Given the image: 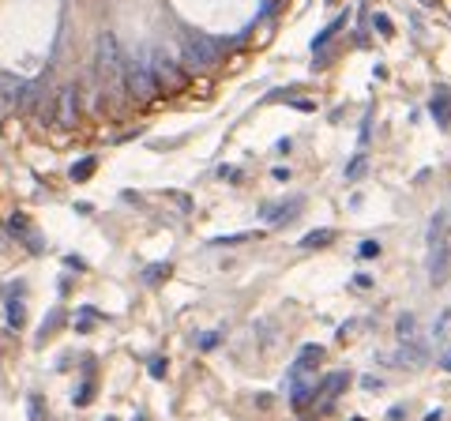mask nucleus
Returning <instances> with one entry per match:
<instances>
[{"mask_svg": "<svg viewBox=\"0 0 451 421\" xmlns=\"http://www.w3.org/2000/svg\"><path fill=\"white\" fill-rule=\"evenodd\" d=\"M440 365L447 368V373H451V353H444V358H440Z\"/></svg>", "mask_w": 451, "mask_h": 421, "instance_id": "b1692460", "label": "nucleus"}, {"mask_svg": "<svg viewBox=\"0 0 451 421\" xmlns=\"http://www.w3.org/2000/svg\"><path fill=\"white\" fill-rule=\"evenodd\" d=\"M447 271H451V233H447V218L436 215L429 222V279L440 286L447 282Z\"/></svg>", "mask_w": 451, "mask_h": 421, "instance_id": "f257e3e1", "label": "nucleus"}, {"mask_svg": "<svg viewBox=\"0 0 451 421\" xmlns=\"http://www.w3.org/2000/svg\"><path fill=\"white\" fill-rule=\"evenodd\" d=\"M429 113L440 128H451V90L447 87H436V95L429 102Z\"/></svg>", "mask_w": 451, "mask_h": 421, "instance_id": "423d86ee", "label": "nucleus"}, {"mask_svg": "<svg viewBox=\"0 0 451 421\" xmlns=\"http://www.w3.org/2000/svg\"><path fill=\"white\" fill-rule=\"evenodd\" d=\"M98 316H102V312H98V309H90V305H87V309H79V316H75V331H90Z\"/></svg>", "mask_w": 451, "mask_h": 421, "instance_id": "f8f14e48", "label": "nucleus"}, {"mask_svg": "<svg viewBox=\"0 0 451 421\" xmlns=\"http://www.w3.org/2000/svg\"><path fill=\"white\" fill-rule=\"evenodd\" d=\"M290 147H294V139H278V143H275L278 154H290Z\"/></svg>", "mask_w": 451, "mask_h": 421, "instance_id": "4be33fe9", "label": "nucleus"}, {"mask_svg": "<svg viewBox=\"0 0 451 421\" xmlns=\"http://www.w3.org/2000/svg\"><path fill=\"white\" fill-rule=\"evenodd\" d=\"M350 421H365V417H350Z\"/></svg>", "mask_w": 451, "mask_h": 421, "instance_id": "393cba45", "label": "nucleus"}, {"mask_svg": "<svg viewBox=\"0 0 451 421\" xmlns=\"http://www.w3.org/2000/svg\"><path fill=\"white\" fill-rule=\"evenodd\" d=\"M79 83H64L60 87V98H57V124L60 128H75L79 121Z\"/></svg>", "mask_w": 451, "mask_h": 421, "instance_id": "20e7f679", "label": "nucleus"}, {"mask_svg": "<svg viewBox=\"0 0 451 421\" xmlns=\"http://www.w3.org/2000/svg\"><path fill=\"white\" fill-rule=\"evenodd\" d=\"M373 23H376V26H380V34H391V23H388V19H383V16H376V19H373Z\"/></svg>", "mask_w": 451, "mask_h": 421, "instance_id": "5701e85b", "label": "nucleus"}, {"mask_svg": "<svg viewBox=\"0 0 451 421\" xmlns=\"http://www.w3.org/2000/svg\"><path fill=\"white\" fill-rule=\"evenodd\" d=\"M95 169H98V158L87 154V158H79V162L68 169V177H72V181H90V174H95Z\"/></svg>", "mask_w": 451, "mask_h": 421, "instance_id": "6e6552de", "label": "nucleus"}, {"mask_svg": "<svg viewBox=\"0 0 451 421\" xmlns=\"http://www.w3.org/2000/svg\"><path fill=\"white\" fill-rule=\"evenodd\" d=\"M64 267L68 271H87V260L83 256H64Z\"/></svg>", "mask_w": 451, "mask_h": 421, "instance_id": "a211bd4d", "label": "nucleus"}, {"mask_svg": "<svg viewBox=\"0 0 451 421\" xmlns=\"http://www.w3.org/2000/svg\"><path fill=\"white\" fill-rule=\"evenodd\" d=\"M139 421H147V417H139Z\"/></svg>", "mask_w": 451, "mask_h": 421, "instance_id": "a878e982", "label": "nucleus"}, {"mask_svg": "<svg viewBox=\"0 0 451 421\" xmlns=\"http://www.w3.org/2000/svg\"><path fill=\"white\" fill-rule=\"evenodd\" d=\"M26 324V309H23V301H8V327H19Z\"/></svg>", "mask_w": 451, "mask_h": 421, "instance_id": "9b49d317", "label": "nucleus"}, {"mask_svg": "<svg viewBox=\"0 0 451 421\" xmlns=\"http://www.w3.org/2000/svg\"><path fill=\"white\" fill-rule=\"evenodd\" d=\"M124 95L136 102V105H147V102L158 98V83H154V75H151L147 57L124 60Z\"/></svg>", "mask_w": 451, "mask_h": 421, "instance_id": "7ed1b4c3", "label": "nucleus"}, {"mask_svg": "<svg viewBox=\"0 0 451 421\" xmlns=\"http://www.w3.org/2000/svg\"><path fill=\"white\" fill-rule=\"evenodd\" d=\"M335 241V230H316V233H309L301 241V248H324V245H331Z\"/></svg>", "mask_w": 451, "mask_h": 421, "instance_id": "9d476101", "label": "nucleus"}, {"mask_svg": "<svg viewBox=\"0 0 451 421\" xmlns=\"http://www.w3.org/2000/svg\"><path fill=\"white\" fill-rule=\"evenodd\" d=\"M158 279H169V263H154V267L143 271V282L147 286H158Z\"/></svg>", "mask_w": 451, "mask_h": 421, "instance_id": "ddd939ff", "label": "nucleus"}, {"mask_svg": "<svg viewBox=\"0 0 451 421\" xmlns=\"http://www.w3.org/2000/svg\"><path fill=\"white\" fill-rule=\"evenodd\" d=\"M90 399H95V373H87V376H83V384H79V391L72 395V403H75V406H90Z\"/></svg>", "mask_w": 451, "mask_h": 421, "instance_id": "1a4fd4ad", "label": "nucleus"}, {"mask_svg": "<svg viewBox=\"0 0 451 421\" xmlns=\"http://www.w3.org/2000/svg\"><path fill=\"white\" fill-rule=\"evenodd\" d=\"M252 233H233V237H215L211 245H241V241H248Z\"/></svg>", "mask_w": 451, "mask_h": 421, "instance_id": "f3484780", "label": "nucleus"}, {"mask_svg": "<svg viewBox=\"0 0 451 421\" xmlns=\"http://www.w3.org/2000/svg\"><path fill=\"white\" fill-rule=\"evenodd\" d=\"M357 256H361V260H373V256H380V241H361V248H357Z\"/></svg>", "mask_w": 451, "mask_h": 421, "instance_id": "dca6fc26", "label": "nucleus"}, {"mask_svg": "<svg viewBox=\"0 0 451 421\" xmlns=\"http://www.w3.org/2000/svg\"><path fill=\"white\" fill-rule=\"evenodd\" d=\"M399 335H403V339H410V335H414V316H410V312H406L403 320H399Z\"/></svg>", "mask_w": 451, "mask_h": 421, "instance_id": "6ab92c4d", "label": "nucleus"}, {"mask_svg": "<svg viewBox=\"0 0 451 421\" xmlns=\"http://www.w3.org/2000/svg\"><path fill=\"white\" fill-rule=\"evenodd\" d=\"M147 64H151V75H154V83H158V95H174V90H184L192 83V75H189V68L177 60V57H169L166 49H154L151 57H147Z\"/></svg>", "mask_w": 451, "mask_h": 421, "instance_id": "f03ea898", "label": "nucleus"}, {"mask_svg": "<svg viewBox=\"0 0 451 421\" xmlns=\"http://www.w3.org/2000/svg\"><path fill=\"white\" fill-rule=\"evenodd\" d=\"M346 384H350V376H346V373H331V376L324 380V384H316L312 403H320L324 410H327V406L335 403V395H339V391H346Z\"/></svg>", "mask_w": 451, "mask_h": 421, "instance_id": "39448f33", "label": "nucleus"}, {"mask_svg": "<svg viewBox=\"0 0 451 421\" xmlns=\"http://www.w3.org/2000/svg\"><path fill=\"white\" fill-rule=\"evenodd\" d=\"M151 376H166V361H162V358L151 361Z\"/></svg>", "mask_w": 451, "mask_h": 421, "instance_id": "412c9836", "label": "nucleus"}, {"mask_svg": "<svg viewBox=\"0 0 451 421\" xmlns=\"http://www.w3.org/2000/svg\"><path fill=\"white\" fill-rule=\"evenodd\" d=\"M60 320H64V312L57 309V312H53V316H49V320L42 324V331H38V342H46V339H49L53 331H57V327H60Z\"/></svg>", "mask_w": 451, "mask_h": 421, "instance_id": "4468645a", "label": "nucleus"}, {"mask_svg": "<svg viewBox=\"0 0 451 421\" xmlns=\"http://www.w3.org/2000/svg\"><path fill=\"white\" fill-rule=\"evenodd\" d=\"M218 346V335H200V350H215Z\"/></svg>", "mask_w": 451, "mask_h": 421, "instance_id": "aec40b11", "label": "nucleus"}, {"mask_svg": "<svg viewBox=\"0 0 451 421\" xmlns=\"http://www.w3.org/2000/svg\"><path fill=\"white\" fill-rule=\"evenodd\" d=\"M301 210V200H290V207H263V222H290L297 218Z\"/></svg>", "mask_w": 451, "mask_h": 421, "instance_id": "0eeeda50", "label": "nucleus"}, {"mask_svg": "<svg viewBox=\"0 0 451 421\" xmlns=\"http://www.w3.org/2000/svg\"><path fill=\"white\" fill-rule=\"evenodd\" d=\"M361 177H365V154H357L346 166V181H361Z\"/></svg>", "mask_w": 451, "mask_h": 421, "instance_id": "2eb2a0df", "label": "nucleus"}]
</instances>
